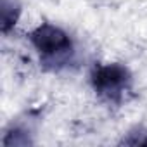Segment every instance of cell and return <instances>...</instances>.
I'll return each mask as SVG.
<instances>
[{"mask_svg":"<svg viewBox=\"0 0 147 147\" xmlns=\"http://www.w3.org/2000/svg\"><path fill=\"white\" fill-rule=\"evenodd\" d=\"M92 85L97 94L118 99L130 83V73L121 64H102L92 71Z\"/></svg>","mask_w":147,"mask_h":147,"instance_id":"obj_1","label":"cell"},{"mask_svg":"<svg viewBox=\"0 0 147 147\" xmlns=\"http://www.w3.org/2000/svg\"><path fill=\"white\" fill-rule=\"evenodd\" d=\"M33 47L47 59L59 57L71 50V40L67 33L54 24H42L31 33Z\"/></svg>","mask_w":147,"mask_h":147,"instance_id":"obj_2","label":"cell"},{"mask_svg":"<svg viewBox=\"0 0 147 147\" xmlns=\"http://www.w3.org/2000/svg\"><path fill=\"white\" fill-rule=\"evenodd\" d=\"M18 16H19V9L14 7V2L4 0V4H2V30H4V33H7L16 24Z\"/></svg>","mask_w":147,"mask_h":147,"instance_id":"obj_3","label":"cell"}]
</instances>
